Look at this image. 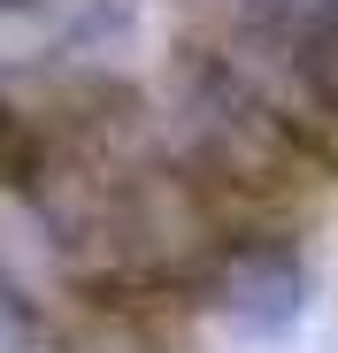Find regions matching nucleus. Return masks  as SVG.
Wrapping results in <instances>:
<instances>
[{
  "label": "nucleus",
  "instance_id": "nucleus-1",
  "mask_svg": "<svg viewBox=\"0 0 338 353\" xmlns=\"http://www.w3.org/2000/svg\"><path fill=\"white\" fill-rule=\"evenodd\" d=\"M315 307V269L292 239H254L223 261V284H215V315L239 345H285Z\"/></svg>",
  "mask_w": 338,
  "mask_h": 353
}]
</instances>
